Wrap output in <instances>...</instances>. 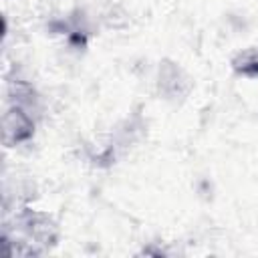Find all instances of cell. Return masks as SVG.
Wrapping results in <instances>:
<instances>
[{"label": "cell", "instance_id": "cell-1", "mask_svg": "<svg viewBox=\"0 0 258 258\" xmlns=\"http://www.w3.org/2000/svg\"><path fill=\"white\" fill-rule=\"evenodd\" d=\"M16 230L20 232V240L32 248L34 254H40L48 246H54L58 240V226L46 212L22 206L14 216Z\"/></svg>", "mask_w": 258, "mask_h": 258}, {"label": "cell", "instance_id": "cell-2", "mask_svg": "<svg viewBox=\"0 0 258 258\" xmlns=\"http://www.w3.org/2000/svg\"><path fill=\"white\" fill-rule=\"evenodd\" d=\"M36 115L34 111L18 105L8 103L4 117H2V139L8 147L22 145L34 137L36 131Z\"/></svg>", "mask_w": 258, "mask_h": 258}, {"label": "cell", "instance_id": "cell-4", "mask_svg": "<svg viewBox=\"0 0 258 258\" xmlns=\"http://www.w3.org/2000/svg\"><path fill=\"white\" fill-rule=\"evenodd\" d=\"M230 64L238 77L256 81L258 79V46H248V48L238 50L232 56Z\"/></svg>", "mask_w": 258, "mask_h": 258}, {"label": "cell", "instance_id": "cell-3", "mask_svg": "<svg viewBox=\"0 0 258 258\" xmlns=\"http://www.w3.org/2000/svg\"><path fill=\"white\" fill-rule=\"evenodd\" d=\"M155 87H157V93L161 95V99H165L169 103H179V101H183L189 95L191 79L183 71L181 64H177L175 60L163 58L157 64Z\"/></svg>", "mask_w": 258, "mask_h": 258}]
</instances>
